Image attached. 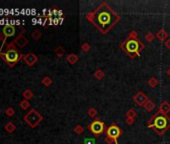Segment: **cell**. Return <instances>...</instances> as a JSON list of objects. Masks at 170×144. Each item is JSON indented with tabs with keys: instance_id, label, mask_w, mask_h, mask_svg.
<instances>
[{
	"instance_id": "16",
	"label": "cell",
	"mask_w": 170,
	"mask_h": 144,
	"mask_svg": "<svg viewBox=\"0 0 170 144\" xmlns=\"http://www.w3.org/2000/svg\"><path fill=\"white\" fill-rule=\"evenodd\" d=\"M22 96H23V98H24L25 100H28V101H29L30 99H32L34 94H33V92L30 90V89H26V90L23 91Z\"/></svg>"
},
{
	"instance_id": "4",
	"label": "cell",
	"mask_w": 170,
	"mask_h": 144,
	"mask_svg": "<svg viewBox=\"0 0 170 144\" xmlns=\"http://www.w3.org/2000/svg\"><path fill=\"white\" fill-rule=\"evenodd\" d=\"M121 48L130 56L131 58H135L140 55V52L144 48V45L138 39L128 38L124 43L121 44Z\"/></svg>"
},
{
	"instance_id": "3",
	"label": "cell",
	"mask_w": 170,
	"mask_h": 144,
	"mask_svg": "<svg viewBox=\"0 0 170 144\" xmlns=\"http://www.w3.org/2000/svg\"><path fill=\"white\" fill-rule=\"evenodd\" d=\"M148 127L153 128L158 134H163L170 127V119L158 111L148 123Z\"/></svg>"
},
{
	"instance_id": "24",
	"label": "cell",
	"mask_w": 170,
	"mask_h": 144,
	"mask_svg": "<svg viewBox=\"0 0 170 144\" xmlns=\"http://www.w3.org/2000/svg\"><path fill=\"white\" fill-rule=\"evenodd\" d=\"M136 111L134 109H129L128 111L126 112V116L127 118H134L136 116Z\"/></svg>"
},
{
	"instance_id": "9",
	"label": "cell",
	"mask_w": 170,
	"mask_h": 144,
	"mask_svg": "<svg viewBox=\"0 0 170 144\" xmlns=\"http://www.w3.org/2000/svg\"><path fill=\"white\" fill-rule=\"evenodd\" d=\"M133 100H134V102L137 103L139 106H144L146 102L148 101V98L142 91H139V92H137L133 96Z\"/></svg>"
},
{
	"instance_id": "31",
	"label": "cell",
	"mask_w": 170,
	"mask_h": 144,
	"mask_svg": "<svg viewBox=\"0 0 170 144\" xmlns=\"http://www.w3.org/2000/svg\"><path fill=\"white\" fill-rule=\"evenodd\" d=\"M84 144H95V140L93 138H86Z\"/></svg>"
},
{
	"instance_id": "15",
	"label": "cell",
	"mask_w": 170,
	"mask_h": 144,
	"mask_svg": "<svg viewBox=\"0 0 170 144\" xmlns=\"http://www.w3.org/2000/svg\"><path fill=\"white\" fill-rule=\"evenodd\" d=\"M66 60H67V61H68L70 64H75L77 61H78V56H77L76 54L71 53V54H69V55L66 57Z\"/></svg>"
},
{
	"instance_id": "18",
	"label": "cell",
	"mask_w": 170,
	"mask_h": 144,
	"mask_svg": "<svg viewBox=\"0 0 170 144\" xmlns=\"http://www.w3.org/2000/svg\"><path fill=\"white\" fill-rule=\"evenodd\" d=\"M30 102L28 101V100H22L21 102L19 103V107L21 108V109H23V110H26V109H28L29 107H30Z\"/></svg>"
},
{
	"instance_id": "17",
	"label": "cell",
	"mask_w": 170,
	"mask_h": 144,
	"mask_svg": "<svg viewBox=\"0 0 170 144\" xmlns=\"http://www.w3.org/2000/svg\"><path fill=\"white\" fill-rule=\"evenodd\" d=\"M144 108H145L146 111L151 112L155 108V103L153 101H151V100H148L145 103V105H144Z\"/></svg>"
},
{
	"instance_id": "19",
	"label": "cell",
	"mask_w": 170,
	"mask_h": 144,
	"mask_svg": "<svg viewBox=\"0 0 170 144\" xmlns=\"http://www.w3.org/2000/svg\"><path fill=\"white\" fill-rule=\"evenodd\" d=\"M41 32L39 30H37V29H35V30H33V32L31 33V37H32L34 40H39V39L41 38Z\"/></svg>"
},
{
	"instance_id": "7",
	"label": "cell",
	"mask_w": 170,
	"mask_h": 144,
	"mask_svg": "<svg viewBox=\"0 0 170 144\" xmlns=\"http://www.w3.org/2000/svg\"><path fill=\"white\" fill-rule=\"evenodd\" d=\"M121 134H122V130L117 125H111L106 129V137L114 140L115 142H117V139L121 136Z\"/></svg>"
},
{
	"instance_id": "34",
	"label": "cell",
	"mask_w": 170,
	"mask_h": 144,
	"mask_svg": "<svg viewBox=\"0 0 170 144\" xmlns=\"http://www.w3.org/2000/svg\"><path fill=\"white\" fill-rule=\"evenodd\" d=\"M165 46L168 47L170 49V39H167V40H165Z\"/></svg>"
},
{
	"instance_id": "25",
	"label": "cell",
	"mask_w": 170,
	"mask_h": 144,
	"mask_svg": "<svg viewBox=\"0 0 170 144\" xmlns=\"http://www.w3.org/2000/svg\"><path fill=\"white\" fill-rule=\"evenodd\" d=\"M148 84H149V86H151V87H155V86H157V84H158V81H157L156 78L152 77V78L149 79Z\"/></svg>"
},
{
	"instance_id": "12",
	"label": "cell",
	"mask_w": 170,
	"mask_h": 144,
	"mask_svg": "<svg viewBox=\"0 0 170 144\" xmlns=\"http://www.w3.org/2000/svg\"><path fill=\"white\" fill-rule=\"evenodd\" d=\"M159 112H161V113L164 114V115L168 114L170 112V103H168V102H166V101L163 102V103L159 106Z\"/></svg>"
},
{
	"instance_id": "35",
	"label": "cell",
	"mask_w": 170,
	"mask_h": 144,
	"mask_svg": "<svg viewBox=\"0 0 170 144\" xmlns=\"http://www.w3.org/2000/svg\"><path fill=\"white\" fill-rule=\"evenodd\" d=\"M167 74H168V76L170 77V68H169L168 70H167Z\"/></svg>"
},
{
	"instance_id": "2",
	"label": "cell",
	"mask_w": 170,
	"mask_h": 144,
	"mask_svg": "<svg viewBox=\"0 0 170 144\" xmlns=\"http://www.w3.org/2000/svg\"><path fill=\"white\" fill-rule=\"evenodd\" d=\"M1 58L8 64L9 67H14L21 59H23L24 55L20 53L18 48L13 44V42H10L6 44L5 52H0Z\"/></svg>"
},
{
	"instance_id": "6",
	"label": "cell",
	"mask_w": 170,
	"mask_h": 144,
	"mask_svg": "<svg viewBox=\"0 0 170 144\" xmlns=\"http://www.w3.org/2000/svg\"><path fill=\"white\" fill-rule=\"evenodd\" d=\"M88 129H89L93 134L100 135L104 132V130H105V125H104V123L102 122L101 120L95 119L88 125Z\"/></svg>"
},
{
	"instance_id": "32",
	"label": "cell",
	"mask_w": 170,
	"mask_h": 144,
	"mask_svg": "<svg viewBox=\"0 0 170 144\" xmlns=\"http://www.w3.org/2000/svg\"><path fill=\"white\" fill-rule=\"evenodd\" d=\"M0 41L2 42V47H3V45L5 44V41H6V38L3 36V34H0Z\"/></svg>"
},
{
	"instance_id": "30",
	"label": "cell",
	"mask_w": 170,
	"mask_h": 144,
	"mask_svg": "<svg viewBox=\"0 0 170 144\" xmlns=\"http://www.w3.org/2000/svg\"><path fill=\"white\" fill-rule=\"evenodd\" d=\"M129 38L130 39H138L137 32H135V31H131V32H129Z\"/></svg>"
},
{
	"instance_id": "13",
	"label": "cell",
	"mask_w": 170,
	"mask_h": 144,
	"mask_svg": "<svg viewBox=\"0 0 170 144\" xmlns=\"http://www.w3.org/2000/svg\"><path fill=\"white\" fill-rule=\"evenodd\" d=\"M4 129H5L6 132H8V133H13L14 131H16L17 127H16V125L14 124L13 122L9 121V122H7V123L5 124V126H4Z\"/></svg>"
},
{
	"instance_id": "23",
	"label": "cell",
	"mask_w": 170,
	"mask_h": 144,
	"mask_svg": "<svg viewBox=\"0 0 170 144\" xmlns=\"http://www.w3.org/2000/svg\"><path fill=\"white\" fill-rule=\"evenodd\" d=\"M55 54H56V56H57V57H62V56H63V54H64V49H63V47L58 46V47L55 49Z\"/></svg>"
},
{
	"instance_id": "14",
	"label": "cell",
	"mask_w": 170,
	"mask_h": 144,
	"mask_svg": "<svg viewBox=\"0 0 170 144\" xmlns=\"http://www.w3.org/2000/svg\"><path fill=\"white\" fill-rule=\"evenodd\" d=\"M157 38L159 39L160 41H164L165 39L168 37V33L166 32V31L164 30V29H161V30H159L158 32H157Z\"/></svg>"
},
{
	"instance_id": "5",
	"label": "cell",
	"mask_w": 170,
	"mask_h": 144,
	"mask_svg": "<svg viewBox=\"0 0 170 144\" xmlns=\"http://www.w3.org/2000/svg\"><path fill=\"white\" fill-rule=\"evenodd\" d=\"M23 120L31 127V128H35L37 127L40 122L43 120V116L39 113L37 110L35 109H31L28 113H26L23 117Z\"/></svg>"
},
{
	"instance_id": "1",
	"label": "cell",
	"mask_w": 170,
	"mask_h": 144,
	"mask_svg": "<svg viewBox=\"0 0 170 144\" xmlns=\"http://www.w3.org/2000/svg\"><path fill=\"white\" fill-rule=\"evenodd\" d=\"M86 18L102 34H106L120 20V16L106 2H102L95 10L87 14Z\"/></svg>"
},
{
	"instance_id": "22",
	"label": "cell",
	"mask_w": 170,
	"mask_h": 144,
	"mask_svg": "<svg viewBox=\"0 0 170 144\" xmlns=\"http://www.w3.org/2000/svg\"><path fill=\"white\" fill-rule=\"evenodd\" d=\"M5 114L8 117H12V116L15 115V110H14L13 107H8L5 109Z\"/></svg>"
},
{
	"instance_id": "8",
	"label": "cell",
	"mask_w": 170,
	"mask_h": 144,
	"mask_svg": "<svg viewBox=\"0 0 170 144\" xmlns=\"http://www.w3.org/2000/svg\"><path fill=\"white\" fill-rule=\"evenodd\" d=\"M23 60H24V62L29 66V67H32V66L38 61V57H37V55H35L34 53H32V52H29V53L25 54L24 57H23Z\"/></svg>"
},
{
	"instance_id": "27",
	"label": "cell",
	"mask_w": 170,
	"mask_h": 144,
	"mask_svg": "<svg viewBox=\"0 0 170 144\" xmlns=\"http://www.w3.org/2000/svg\"><path fill=\"white\" fill-rule=\"evenodd\" d=\"M83 130H84V129H83L82 125H76L74 128V132L76 133V134H82Z\"/></svg>"
},
{
	"instance_id": "20",
	"label": "cell",
	"mask_w": 170,
	"mask_h": 144,
	"mask_svg": "<svg viewBox=\"0 0 170 144\" xmlns=\"http://www.w3.org/2000/svg\"><path fill=\"white\" fill-rule=\"evenodd\" d=\"M94 77H95L97 80H101L104 77V72L102 71L101 69H97L95 71V73H94Z\"/></svg>"
},
{
	"instance_id": "11",
	"label": "cell",
	"mask_w": 170,
	"mask_h": 144,
	"mask_svg": "<svg viewBox=\"0 0 170 144\" xmlns=\"http://www.w3.org/2000/svg\"><path fill=\"white\" fill-rule=\"evenodd\" d=\"M15 32H16V29L13 25H5L3 27V29H2V34H3V36L5 38L14 36Z\"/></svg>"
},
{
	"instance_id": "21",
	"label": "cell",
	"mask_w": 170,
	"mask_h": 144,
	"mask_svg": "<svg viewBox=\"0 0 170 144\" xmlns=\"http://www.w3.org/2000/svg\"><path fill=\"white\" fill-rule=\"evenodd\" d=\"M42 84L44 85V86H46V87H48V86H50L51 85V83H52V79L50 78L49 76H45L44 78L42 79Z\"/></svg>"
},
{
	"instance_id": "26",
	"label": "cell",
	"mask_w": 170,
	"mask_h": 144,
	"mask_svg": "<svg viewBox=\"0 0 170 144\" xmlns=\"http://www.w3.org/2000/svg\"><path fill=\"white\" fill-rule=\"evenodd\" d=\"M154 34L151 32H148L147 34L145 35V40L147 41V42H152L153 40H154Z\"/></svg>"
},
{
	"instance_id": "33",
	"label": "cell",
	"mask_w": 170,
	"mask_h": 144,
	"mask_svg": "<svg viewBox=\"0 0 170 144\" xmlns=\"http://www.w3.org/2000/svg\"><path fill=\"white\" fill-rule=\"evenodd\" d=\"M126 123H127V124H129V125L133 124V123H134V118H127Z\"/></svg>"
},
{
	"instance_id": "10",
	"label": "cell",
	"mask_w": 170,
	"mask_h": 144,
	"mask_svg": "<svg viewBox=\"0 0 170 144\" xmlns=\"http://www.w3.org/2000/svg\"><path fill=\"white\" fill-rule=\"evenodd\" d=\"M12 42H13V44L15 45L16 47L23 48V47H25L27 44H28V39H27L26 37L24 36V35L19 34L15 39H14L13 41H12Z\"/></svg>"
},
{
	"instance_id": "29",
	"label": "cell",
	"mask_w": 170,
	"mask_h": 144,
	"mask_svg": "<svg viewBox=\"0 0 170 144\" xmlns=\"http://www.w3.org/2000/svg\"><path fill=\"white\" fill-rule=\"evenodd\" d=\"M81 48H82V50L83 51H89V49H90V45H89V43H87V42H85V43H83L82 44V46H81Z\"/></svg>"
},
{
	"instance_id": "28",
	"label": "cell",
	"mask_w": 170,
	"mask_h": 144,
	"mask_svg": "<svg viewBox=\"0 0 170 144\" xmlns=\"http://www.w3.org/2000/svg\"><path fill=\"white\" fill-rule=\"evenodd\" d=\"M87 114L90 116V117H94V116L97 114V111H96V109H94V108H90V109L88 110Z\"/></svg>"
}]
</instances>
